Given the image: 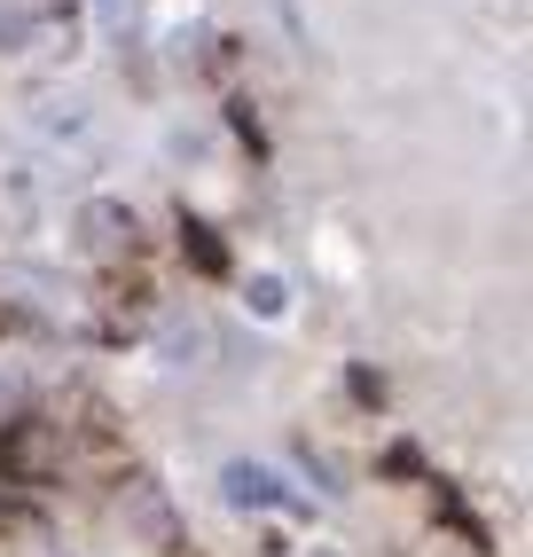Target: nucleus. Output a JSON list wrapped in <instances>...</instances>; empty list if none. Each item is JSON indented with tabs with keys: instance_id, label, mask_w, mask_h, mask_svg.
<instances>
[{
	"instance_id": "obj_1",
	"label": "nucleus",
	"mask_w": 533,
	"mask_h": 557,
	"mask_svg": "<svg viewBox=\"0 0 533 557\" xmlns=\"http://www.w3.org/2000/svg\"><path fill=\"white\" fill-rule=\"evenodd\" d=\"M79 244H87L95 259H119V251L134 244V212H126L119 197H87V205H79Z\"/></svg>"
},
{
	"instance_id": "obj_2",
	"label": "nucleus",
	"mask_w": 533,
	"mask_h": 557,
	"mask_svg": "<svg viewBox=\"0 0 533 557\" xmlns=\"http://www.w3.org/2000/svg\"><path fill=\"white\" fill-rule=\"evenodd\" d=\"M220 495L236 503V510H290V487L266 463H227L220 471Z\"/></svg>"
},
{
	"instance_id": "obj_3",
	"label": "nucleus",
	"mask_w": 533,
	"mask_h": 557,
	"mask_svg": "<svg viewBox=\"0 0 533 557\" xmlns=\"http://www.w3.org/2000/svg\"><path fill=\"white\" fill-rule=\"evenodd\" d=\"M0 463H16V471H40V463H48V440H40V432H24V440H9V448H0Z\"/></svg>"
},
{
	"instance_id": "obj_4",
	"label": "nucleus",
	"mask_w": 533,
	"mask_h": 557,
	"mask_svg": "<svg viewBox=\"0 0 533 557\" xmlns=\"http://www.w3.org/2000/svg\"><path fill=\"white\" fill-rule=\"evenodd\" d=\"M251 307H259V314H283V283L259 275V283H251Z\"/></svg>"
},
{
	"instance_id": "obj_5",
	"label": "nucleus",
	"mask_w": 533,
	"mask_h": 557,
	"mask_svg": "<svg viewBox=\"0 0 533 557\" xmlns=\"http://www.w3.org/2000/svg\"><path fill=\"white\" fill-rule=\"evenodd\" d=\"M102 9V32H126V16H134V0H95Z\"/></svg>"
}]
</instances>
